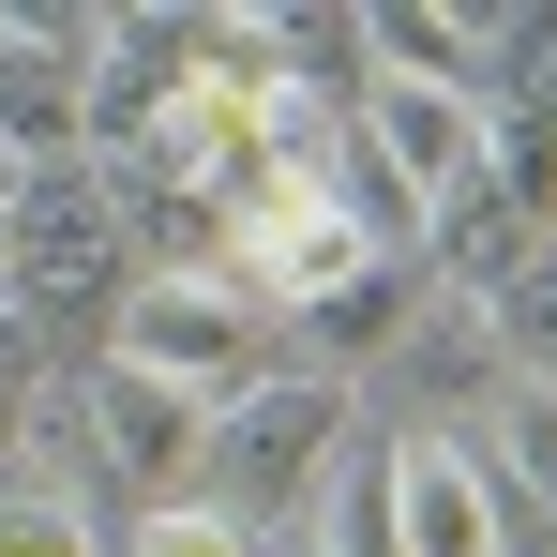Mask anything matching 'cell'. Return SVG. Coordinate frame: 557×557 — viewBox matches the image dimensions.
Instances as JSON below:
<instances>
[{
	"mask_svg": "<svg viewBox=\"0 0 557 557\" xmlns=\"http://www.w3.org/2000/svg\"><path fill=\"white\" fill-rule=\"evenodd\" d=\"M106 362L182 376V392H211V407H242V392L272 376V317H257L226 272H136L121 301H106Z\"/></svg>",
	"mask_w": 557,
	"mask_h": 557,
	"instance_id": "3957f363",
	"label": "cell"
},
{
	"mask_svg": "<svg viewBox=\"0 0 557 557\" xmlns=\"http://www.w3.org/2000/svg\"><path fill=\"white\" fill-rule=\"evenodd\" d=\"M91 453L121 467V482H151V497H196V453H211V392H182V376H136V362H91Z\"/></svg>",
	"mask_w": 557,
	"mask_h": 557,
	"instance_id": "5b68a950",
	"label": "cell"
},
{
	"mask_svg": "<svg viewBox=\"0 0 557 557\" xmlns=\"http://www.w3.org/2000/svg\"><path fill=\"white\" fill-rule=\"evenodd\" d=\"M0 557H106V528H91L76 482H15L0 467Z\"/></svg>",
	"mask_w": 557,
	"mask_h": 557,
	"instance_id": "7c38bea8",
	"label": "cell"
},
{
	"mask_svg": "<svg viewBox=\"0 0 557 557\" xmlns=\"http://www.w3.org/2000/svg\"><path fill=\"white\" fill-rule=\"evenodd\" d=\"M407 301H422V257H376L362 286H332L301 332H317V376H347V362H376L392 332H407Z\"/></svg>",
	"mask_w": 557,
	"mask_h": 557,
	"instance_id": "9c48e42d",
	"label": "cell"
},
{
	"mask_svg": "<svg viewBox=\"0 0 557 557\" xmlns=\"http://www.w3.org/2000/svg\"><path fill=\"white\" fill-rule=\"evenodd\" d=\"M121 557H257V543H242V528H226L211 497H151V512H136V543H121Z\"/></svg>",
	"mask_w": 557,
	"mask_h": 557,
	"instance_id": "5bb4252c",
	"label": "cell"
},
{
	"mask_svg": "<svg viewBox=\"0 0 557 557\" xmlns=\"http://www.w3.org/2000/svg\"><path fill=\"white\" fill-rule=\"evenodd\" d=\"M482 182L512 196L528 226H557V121H482Z\"/></svg>",
	"mask_w": 557,
	"mask_h": 557,
	"instance_id": "4fadbf2b",
	"label": "cell"
},
{
	"mask_svg": "<svg viewBox=\"0 0 557 557\" xmlns=\"http://www.w3.org/2000/svg\"><path fill=\"white\" fill-rule=\"evenodd\" d=\"M301 543H317V557H407V543H392V437H347V453H332Z\"/></svg>",
	"mask_w": 557,
	"mask_h": 557,
	"instance_id": "ba28073f",
	"label": "cell"
},
{
	"mask_svg": "<svg viewBox=\"0 0 557 557\" xmlns=\"http://www.w3.org/2000/svg\"><path fill=\"white\" fill-rule=\"evenodd\" d=\"M15 182H30V166H15V151H0V211H15Z\"/></svg>",
	"mask_w": 557,
	"mask_h": 557,
	"instance_id": "9a60e30c",
	"label": "cell"
},
{
	"mask_svg": "<svg viewBox=\"0 0 557 557\" xmlns=\"http://www.w3.org/2000/svg\"><path fill=\"white\" fill-rule=\"evenodd\" d=\"M482 347H497V376L557 392V257H528L512 286H482Z\"/></svg>",
	"mask_w": 557,
	"mask_h": 557,
	"instance_id": "8fae6325",
	"label": "cell"
},
{
	"mask_svg": "<svg viewBox=\"0 0 557 557\" xmlns=\"http://www.w3.org/2000/svg\"><path fill=\"white\" fill-rule=\"evenodd\" d=\"M332 453H347V376L317 362H272L242 407H211V453H196V497L242 528V543H272V528H301L317 512V482H332Z\"/></svg>",
	"mask_w": 557,
	"mask_h": 557,
	"instance_id": "6da1fadb",
	"label": "cell"
},
{
	"mask_svg": "<svg viewBox=\"0 0 557 557\" xmlns=\"http://www.w3.org/2000/svg\"><path fill=\"white\" fill-rule=\"evenodd\" d=\"M286 557H317V543H286Z\"/></svg>",
	"mask_w": 557,
	"mask_h": 557,
	"instance_id": "e0dca14e",
	"label": "cell"
},
{
	"mask_svg": "<svg viewBox=\"0 0 557 557\" xmlns=\"http://www.w3.org/2000/svg\"><path fill=\"white\" fill-rule=\"evenodd\" d=\"M106 61V15H0V151L15 166H91L76 91Z\"/></svg>",
	"mask_w": 557,
	"mask_h": 557,
	"instance_id": "277c9868",
	"label": "cell"
},
{
	"mask_svg": "<svg viewBox=\"0 0 557 557\" xmlns=\"http://www.w3.org/2000/svg\"><path fill=\"white\" fill-rule=\"evenodd\" d=\"M347 136H362V151H376L407 196H422V211H437V196L482 166V106H467V91H407V76H362Z\"/></svg>",
	"mask_w": 557,
	"mask_h": 557,
	"instance_id": "52a82bcc",
	"label": "cell"
},
{
	"mask_svg": "<svg viewBox=\"0 0 557 557\" xmlns=\"http://www.w3.org/2000/svg\"><path fill=\"white\" fill-rule=\"evenodd\" d=\"M136 272H151V257H136L106 166H30V182H15V211H0V317H15V332L106 317Z\"/></svg>",
	"mask_w": 557,
	"mask_h": 557,
	"instance_id": "7a4b0ae2",
	"label": "cell"
},
{
	"mask_svg": "<svg viewBox=\"0 0 557 557\" xmlns=\"http://www.w3.org/2000/svg\"><path fill=\"white\" fill-rule=\"evenodd\" d=\"M482 467L528 497V512H557V392H528V376H497V407H482Z\"/></svg>",
	"mask_w": 557,
	"mask_h": 557,
	"instance_id": "30bf717a",
	"label": "cell"
},
{
	"mask_svg": "<svg viewBox=\"0 0 557 557\" xmlns=\"http://www.w3.org/2000/svg\"><path fill=\"white\" fill-rule=\"evenodd\" d=\"M392 543L407 557H497V467L482 437H392Z\"/></svg>",
	"mask_w": 557,
	"mask_h": 557,
	"instance_id": "8992f818",
	"label": "cell"
},
{
	"mask_svg": "<svg viewBox=\"0 0 557 557\" xmlns=\"http://www.w3.org/2000/svg\"><path fill=\"white\" fill-rule=\"evenodd\" d=\"M543 257H557V226H543Z\"/></svg>",
	"mask_w": 557,
	"mask_h": 557,
	"instance_id": "2e32d148",
	"label": "cell"
}]
</instances>
